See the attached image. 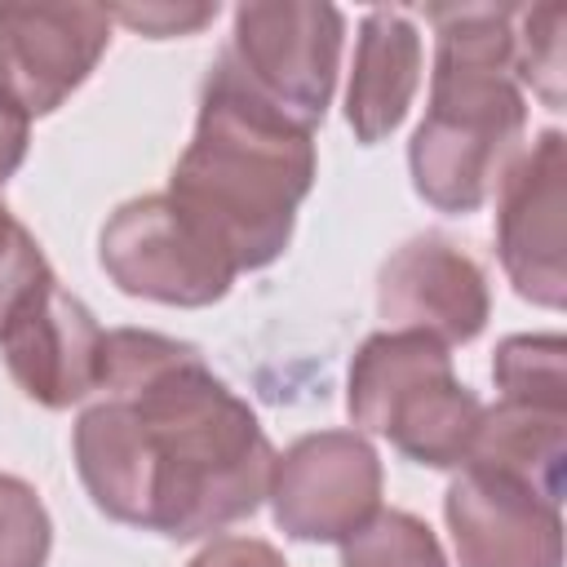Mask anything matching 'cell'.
Here are the masks:
<instances>
[{"label": "cell", "instance_id": "6da1fadb", "mask_svg": "<svg viewBox=\"0 0 567 567\" xmlns=\"http://www.w3.org/2000/svg\"><path fill=\"white\" fill-rule=\"evenodd\" d=\"M71 456L106 518L199 540L261 509L279 452L199 346L151 328H111L97 399L71 430Z\"/></svg>", "mask_w": 567, "mask_h": 567}, {"label": "cell", "instance_id": "7a4b0ae2", "mask_svg": "<svg viewBox=\"0 0 567 567\" xmlns=\"http://www.w3.org/2000/svg\"><path fill=\"white\" fill-rule=\"evenodd\" d=\"M315 173V133L270 106L217 53L199 89L195 133L164 195L244 275L284 257Z\"/></svg>", "mask_w": 567, "mask_h": 567}, {"label": "cell", "instance_id": "3957f363", "mask_svg": "<svg viewBox=\"0 0 567 567\" xmlns=\"http://www.w3.org/2000/svg\"><path fill=\"white\" fill-rule=\"evenodd\" d=\"M518 4H434L425 120L408 142L412 190L452 217L478 213L523 151L527 97L514 80Z\"/></svg>", "mask_w": 567, "mask_h": 567}, {"label": "cell", "instance_id": "277c9868", "mask_svg": "<svg viewBox=\"0 0 567 567\" xmlns=\"http://www.w3.org/2000/svg\"><path fill=\"white\" fill-rule=\"evenodd\" d=\"M346 412L359 434H381L425 470H461L483 399L456 377L443 341L425 332H372L346 377Z\"/></svg>", "mask_w": 567, "mask_h": 567}, {"label": "cell", "instance_id": "5b68a950", "mask_svg": "<svg viewBox=\"0 0 567 567\" xmlns=\"http://www.w3.org/2000/svg\"><path fill=\"white\" fill-rule=\"evenodd\" d=\"M346 49V13L319 0H257L235 9L230 44L221 58L288 120L319 128Z\"/></svg>", "mask_w": 567, "mask_h": 567}, {"label": "cell", "instance_id": "8992f818", "mask_svg": "<svg viewBox=\"0 0 567 567\" xmlns=\"http://www.w3.org/2000/svg\"><path fill=\"white\" fill-rule=\"evenodd\" d=\"M97 261L124 297L204 310L235 284L230 257L159 190L124 199L97 230Z\"/></svg>", "mask_w": 567, "mask_h": 567}, {"label": "cell", "instance_id": "52a82bcc", "mask_svg": "<svg viewBox=\"0 0 567 567\" xmlns=\"http://www.w3.org/2000/svg\"><path fill=\"white\" fill-rule=\"evenodd\" d=\"M381 456L359 430H315L275 456L266 501L284 536L341 545L381 509Z\"/></svg>", "mask_w": 567, "mask_h": 567}, {"label": "cell", "instance_id": "ba28073f", "mask_svg": "<svg viewBox=\"0 0 567 567\" xmlns=\"http://www.w3.org/2000/svg\"><path fill=\"white\" fill-rule=\"evenodd\" d=\"M106 4H0V102L27 120L53 115L102 62L111 44Z\"/></svg>", "mask_w": 567, "mask_h": 567}, {"label": "cell", "instance_id": "9c48e42d", "mask_svg": "<svg viewBox=\"0 0 567 567\" xmlns=\"http://www.w3.org/2000/svg\"><path fill=\"white\" fill-rule=\"evenodd\" d=\"M563 208H567V137L558 128L536 133L527 151L505 168L496 186V257L514 292L540 310L567 306L563 261Z\"/></svg>", "mask_w": 567, "mask_h": 567}, {"label": "cell", "instance_id": "30bf717a", "mask_svg": "<svg viewBox=\"0 0 567 567\" xmlns=\"http://www.w3.org/2000/svg\"><path fill=\"white\" fill-rule=\"evenodd\" d=\"M102 341L106 332L93 310L49 275L0 328V359L31 403L66 412L97 394Z\"/></svg>", "mask_w": 567, "mask_h": 567}, {"label": "cell", "instance_id": "8fae6325", "mask_svg": "<svg viewBox=\"0 0 567 567\" xmlns=\"http://www.w3.org/2000/svg\"><path fill=\"white\" fill-rule=\"evenodd\" d=\"M443 518L461 567H563V505L501 470L461 465Z\"/></svg>", "mask_w": 567, "mask_h": 567}, {"label": "cell", "instance_id": "7c38bea8", "mask_svg": "<svg viewBox=\"0 0 567 567\" xmlns=\"http://www.w3.org/2000/svg\"><path fill=\"white\" fill-rule=\"evenodd\" d=\"M377 315L390 328L425 332L434 341L470 346L492 315V288L483 266L443 235H412L381 261Z\"/></svg>", "mask_w": 567, "mask_h": 567}, {"label": "cell", "instance_id": "4fadbf2b", "mask_svg": "<svg viewBox=\"0 0 567 567\" xmlns=\"http://www.w3.org/2000/svg\"><path fill=\"white\" fill-rule=\"evenodd\" d=\"M421 31L408 9H368L354 35V62L346 84V124L363 146L385 142L412 111L421 89Z\"/></svg>", "mask_w": 567, "mask_h": 567}, {"label": "cell", "instance_id": "5bb4252c", "mask_svg": "<svg viewBox=\"0 0 567 567\" xmlns=\"http://www.w3.org/2000/svg\"><path fill=\"white\" fill-rule=\"evenodd\" d=\"M465 465L501 470L540 496L563 505V470H567V408H536V403H483L474 443Z\"/></svg>", "mask_w": 567, "mask_h": 567}, {"label": "cell", "instance_id": "9a60e30c", "mask_svg": "<svg viewBox=\"0 0 567 567\" xmlns=\"http://www.w3.org/2000/svg\"><path fill=\"white\" fill-rule=\"evenodd\" d=\"M492 381L501 399L567 408V341L563 332H518L496 346Z\"/></svg>", "mask_w": 567, "mask_h": 567}, {"label": "cell", "instance_id": "2e32d148", "mask_svg": "<svg viewBox=\"0 0 567 567\" xmlns=\"http://www.w3.org/2000/svg\"><path fill=\"white\" fill-rule=\"evenodd\" d=\"M341 567H447V554L425 518L408 509H377L341 540Z\"/></svg>", "mask_w": 567, "mask_h": 567}, {"label": "cell", "instance_id": "e0dca14e", "mask_svg": "<svg viewBox=\"0 0 567 567\" xmlns=\"http://www.w3.org/2000/svg\"><path fill=\"white\" fill-rule=\"evenodd\" d=\"M563 31H567L563 4H527L514 13V80L518 89H532L549 111H563V80H567Z\"/></svg>", "mask_w": 567, "mask_h": 567}, {"label": "cell", "instance_id": "ac0fdd59", "mask_svg": "<svg viewBox=\"0 0 567 567\" xmlns=\"http://www.w3.org/2000/svg\"><path fill=\"white\" fill-rule=\"evenodd\" d=\"M49 554L53 518L40 492L18 474H0V567H49Z\"/></svg>", "mask_w": 567, "mask_h": 567}, {"label": "cell", "instance_id": "d6986e66", "mask_svg": "<svg viewBox=\"0 0 567 567\" xmlns=\"http://www.w3.org/2000/svg\"><path fill=\"white\" fill-rule=\"evenodd\" d=\"M49 261L44 248L35 244V235L4 208L0 199V328L9 323V315L49 279Z\"/></svg>", "mask_w": 567, "mask_h": 567}, {"label": "cell", "instance_id": "ffe728a7", "mask_svg": "<svg viewBox=\"0 0 567 567\" xmlns=\"http://www.w3.org/2000/svg\"><path fill=\"white\" fill-rule=\"evenodd\" d=\"M217 18V0H155V4H115L111 22H124L128 31L146 40H173V35H195Z\"/></svg>", "mask_w": 567, "mask_h": 567}, {"label": "cell", "instance_id": "44dd1931", "mask_svg": "<svg viewBox=\"0 0 567 567\" xmlns=\"http://www.w3.org/2000/svg\"><path fill=\"white\" fill-rule=\"evenodd\" d=\"M186 567H288L284 554L270 540L257 536H221L213 545H204Z\"/></svg>", "mask_w": 567, "mask_h": 567}, {"label": "cell", "instance_id": "7402d4cb", "mask_svg": "<svg viewBox=\"0 0 567 567\" xmlns=\"http://www.w3.org/2000/svg\"><path fill=\"white\" fill-rule=\"evenodd\" d=\"M27 146H31V120L9 102H0V186L22 168Z\"/></svg>", "mask_w": 567, "mask_h": 567}]
</instances>
